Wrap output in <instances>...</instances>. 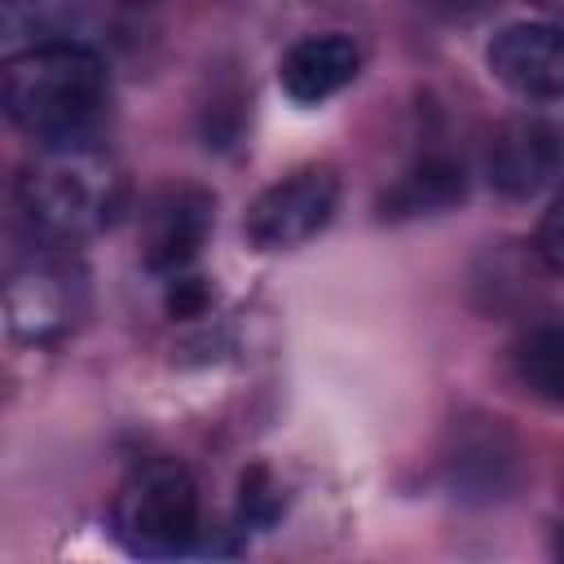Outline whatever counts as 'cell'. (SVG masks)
I'll return each instance as SVG.
<instances>
[{"label":"cell","instance_id":"2","mask_svg":"<svg viewBox=\"0 0 564 564\" xmlns=\"http://www.w3.org/2000/svg\"><path fill=\"white\" fill-rule=\"evenodd\" d=\"M123 189V172L106 145L66 141L40 145V154L18 172L13 203L35 242L75 247L119 216Z\"/></svg>","mask_w":564,"mask_h":564},{"label":"cell","instance_id":"3","mask_svg":"<svg viewBox=\"0 0 564 564\" xmlns=\"http://www.w3.org/2000/svg\"><path fill=\"white\" fill-rule=\"evenodd\" d=\"M115 538L132 555H181L198 538V485L176 458L137 463L110 511Z\"/></svg>","mask_w":564,"mask_h":564},{"label":"cell","instance_id":"15","mask_svg":"<svg viewBox=\"0 0 564 564\" xmlns=\"http://www.w3.org/2000/svg\"><path fill=\"white\" fill-rule=\"evenodd\" d=\"M538 9H546V13H560L564 18V0H533Z\"/></svg>","mask_w":564,"mask_h":564},{"label":"cell","instance_id":"14","mask_svg":"<svg viewBox=\"0 0 564 564\" xmlns=\"http://www.w3.org/2000/svg\"><path fill=\"white\" fill-rule=\"evenodd\" d=\"M432 9H441V13H454V18H467V13H476V9H485L489 0H427Z\"/></svg>","mask_w":564,"mask_h":564},{"label":"cell","instance_id":"8","mask_svg":"<svg viewBox=\"0 0 564 564\" xmlns=\"http://www.w3.org/2000/svg\"><path fill=\"white\" fill-rule=\"evenodd\" d=\"M489 70L498 84L529 101L564 97V26L560 22H511L489 40Z\"/></svg>","mask_w":564,"mask_h":564},{"label":"cell","instance_id":"16","mask_svg":"<svg viewBox=\"0 0 564 564\" xmlns=\"http://www.w3.org/2000/svg\"><path fill=\"white\" fill-rule=\"evenodd\" d=\"M555 551H560V555H564V529H560V542H555Z\"/></svg>","mask_w":564,"mask_h":564},{"label":"cell","instance_id":"9","mask_svg":"<svg viewBox=\"0 0 564 564\" xmlns=\"http://www.w3.org/2000/svg\"><path fill=\"white\" fill-rule=\"evenodd\" d=\"M361 70V48L357 40H348L344 31H326V35H300L278 66L282 93L300 106H317L326 97H335L339 88H348Z\"/></svg>","mask_w":564,"mask_h":564},{"label":"cell","instance_id":"13","mask_svg":"<svg viewBox=\"0 0 564 564\" xmlns=\"http://www.w3.org/2000/svg\"><path fill=\"white\" fill-rule=\"evenodd\" d=\"M538 251H542V260H546L555 273H564V194H560V198L546 207V216H542Z\"/></svg>","mask_w":564,"mask_h":564},{"label":"cell","instance_id":"6","mask_svg":"<svg viewBox=\"0 0 564 564\" xmlns=\"http://www.w3.org/2000/svg\"><path fill=\"white\" fill-rule=\"evenodd\" d=\"M489 185L507 198H533L564 172V132L538 115L507 119L485 154Z\"/></svg>","mask_w":564,"mask_h":564},{"label":"cell","instance_id":"11","mask_svg":"<svg viewBox=\"0 0 564 564\" xmlns=\"http://www.w3.org/2000/svg\"><path fill=\"white\" fill-rule=\"evenodd\" d=\"M511 361H516L520 383L533 397L564 405V326H533L516 344Z\"/></svg>","mask_w":564,"mask_h":564},{"label":"cell","instance_id":"7","mask_svg":"<svg viewBox=\"0 0 564 564\" xmlns=\"http://www.w3.org/2000/svg\"><path fill=\"white\" fill-rule=\"evenodd\" d=\"M212 194L194 189V185H172V189H159L141 216V260L145 269L172 278V273H185L207 234H212Z\"/></svg>","mask_w":564,"mask_h":564},{"label":"cell","instance_id":"4","mask_svg":"<svg viewBox=\"0 0 564 564\" xmlns=\"http://www.w3.org/2000/svg\"><path fill=\"white\" fill-rule=\"evenodd\" d=\"M84 308H88L84 269L57 256V247H44L22 264H13L4 282V322H9V335L22 344L66 339L79 326Z\"/></svg>","mask_w":564,"mask_h":564},{"label":"cell","instance_id":"17","mask_svg":"<svg viewBox=\"0 0 564 564\" xmlns=\"http://www.w3.org/2000/svg\"><path fill=\"white\" fill-rule=\"evenodd\" d=\"M123 4H145V0H123Z\"/></svg>","mask_w":564,"mask_h":564},{"label":"cell","instance_id":"1","mask_svg":"<svg viewBox=\"0 0 564 564\" xmlns=\"http://www.w3.org/2000/svg\"><path fill=\"white\" fill-rule=\"evenodd\" d=\"M4 115L40 145L97 141L110 115V70L79 40H48L4 62Z\"/></svg>","mask_w":564,"mask_h":564},{"label":"cell","instance_id":"12","mask_svg":"<svg viewBox=\"0 0 564 564\" xmlns=\"http://www.w3.org/2000/svg\"><path fill=\"white\" fill-rule=\"evenodd\" d=\"M79 13H84V0H0V26H4V35L9 40H22L26 35L31 44L70 40Z\"/></svg>","mask_w":564,"mask_h":564},{"label":"cell","instance_id":"10","mask_svg":"<svg viewBox=\"0 0 564 564\" xmlns=\"http://www.w3.org/2000/svg\"><path fill=\"white\" fill-rule=\"evenodd\" d=\"M463 167L449 159H423L419 167H410L388 194H383V216L405 220V216H427V212H445L454 203H463Z\"/></svg>","mask_w":564,"mask_h":564},{"label":"cell","instance_id":"5","mask_svg":"<svg viewBox=\"0 0 564 564\" xmlns=\"http://www.w3.org/2000/svg\"><path fill=\"white\" fill-rule=\"evenodd\" d=\"M339 207V176L330 167H295L269 189L256 194V203L242 216V234L256 251H291L308 238H317Z\"/></svg>","mask_w":564,"mask_h":564}]
</instances>
